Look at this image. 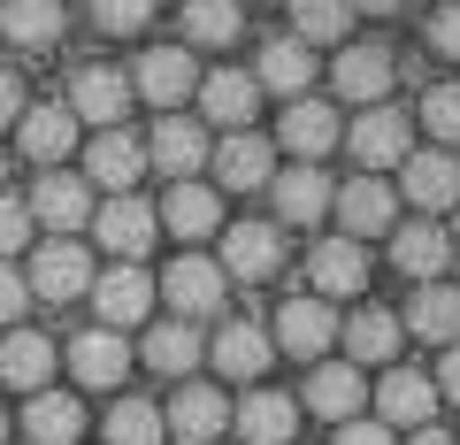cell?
<instances>
[{
    "instance_id": "6da1fadb",
    "label": "cell",
    "mask_w": 460,
    "mask_h": 445,
    "mask_svg": "<svg viewBox=\"0 0 460 445\" xmlns=\"http://www.w3.org/2000/svg\"><path fill=\"white\" fill-rule=\"evenodd\" d=\"M399 200L407 208H460V154L429 147V154H399Z\"/></svg>"
},
{
    "instance_id": "7a4b0ae2",
    "label": "cell",
    "mask_w": 460,
    "mask_h": 445,
    "mask_svg": "<svg viewBox=\"0 0 460 445\" xmlns=\"http://www.w3.org/2000/svg\"><path fill=\"white\" fill-rule=\"evenodd\" d=\"M199 93V69H192V54L184 47H146L138 54V69H131V100H154V108H184V100Z\"/></svg>"
},
{
    "instance_id": "3957f363",
    "label": "cell",
    "mask_w": 460,
    "mask_h": 445,
    "mask_svg": "<svg viewBox=\"0 0 460 445\" xmlns=\"http://www.w3.org/2000/svg\"><path fill=\"white\" fill-rule=\"evenodd\" d=\"M154 231H162V215H154L146 200H131V192H115L108 208H93V238H100V254H115V262H138V254L154 246Z\"/></svg>"
},
{
    "instance_id": "277c9868",
    "label": "cell",
    "mask_w": 460,
    "mask_h": 445,
    "mask_svg": "<svg viewBox=\"0 0 460 445\" xmlns=\"http://www.w3.org/2000/svg\"><path fill=\"white\" fill-rule=\"evenodd\" d=\"M330 208H338L345 238H384V231L399 223V192L376 177V169H361V177L345 184V192H330Z\"/></svg>"
},
{
    "instance_id": "5b68a950",
    "label": "cell",
    "mask_w": 460,
    "mask_h": 445,
    "mask_svg": "<svg viewBox=\"0 0 460 445\" xmlns=\"http://www.w3.org/2000/svg\"><path fill=\"white\" fill-rule=\"evenodd\" d=\"M223 423H230V392H215V384H184V392L169 399V414H162V438L215 445V438H223Z\"/></svg>"
},
{
    "instance_id": "8992f818",
    "label": "cell",
    "mask_w": 460,
    "mask_h": 445,
    "mask_svg": "<svg viewBox=\"0 0 460 445\" xmlns=\"http://www.w3.org/2000/svg\"><path fill=\"white\" fill-rule=\"evenodd\" d=\"M138 169H146V138H131L123 123H100L93 147H84V184H108V192H131Z\"/></svg>"
},
{
    "instance_id": "52a82bcc",
    "label": "cell",
    "mask_w": 460,
    "mask_h": 445,
    "mask_svg": "<svg viewBox=\"0 0 460 445\" xmlns=\"http://www.w3.org/2000/svg\"><path fill=\"white\" fill-rule=\"evenodd\" d=\"M277 269H284V231H277V223H230V231H223V277L269 284Z\"/></svg>"
},
{
    "instance_id": "ba28073f",
    "label": "cell",
    "mask_w": 460,
    "mask_h": 445,
    "mask_svg": "<svg viewBox=\"0 0 460 445\" xmlns=\"http://www.w3.org/2000/svg\"><path fill=\"white\" fill-rule=\"evenodd\" d=\"M69 116H77V123H93V131H100V123H123V116H131V69H77V77H69Z\"/></svg>"
},
{
    "instance_id": "9c48e42d",
    "label": "cell",
    "mask_w": 460,
    "mask_h": 445,
    "mask_svg": "<svg viewBox=\"0 0 460 445\" xmlns=\"http://www.w3.org/2000/svg\"><path fill=\"white\" fill-rule=\"evenodd\" d=\"M223 262H208V254H177V262H169V277L154 284V292H169V307L177 315H215L223 307Z\"/></svg>"
},
{
    "instance_id": "30bf717a",
    "label": "cell",
    "mask_w": 460,
    "mask_h": 445,
    "mask_svg": "<svg viewBox=\"0 0 460 445\" xmlns=\"http://www.w3.org/2000/svg\"><path fill=\"white\" fill-rule=\"evenodd\" d=\"M376 414H384V430H422L438 414V377H422V369H384Z\"/></svg>"
},
{
    "instance_id": "8fae6325",
    "label": "cell",
    "mask_w": 460,
    "mask_h": 445,
    "mask_svg": "<svg viewBox=\"0 0 460 445\" xmlns=\"http://www.w3.org/2000/svg\"><path fill=\"white\" fill-rule=\"evenodd\" d=\"M84 292H93V307H100V323H108V330L146 323V307H154V277H146V269H131V262L108 269V277H93Z\"/></svg>"
},
{
    "instance_id": "7c38bea8",
    "label": "cell",
    "mask_w": 460,
    "mask_h": 445,
    "mask_svg": "<svg viewBox=\"0 0 460 445\" xmlns=\"http://www.w3.org/2000/svg\"><path fill=\"white\" fill-rule=\"evenodd\" d=\"M330 338H338L330 299H284V307H277V346L292 353V361H323Z\"/></svg>"
},
{
    "instance_id": "4fadbf2b",
    "label": "cell",
    "mask_w": 460,
    "mask_h": 445,
    "mask_svg": "<svg viewBox=\"0 0 460 445\" xmlns=\"http://www.w3.org/2000/svg\"><path fill=\"white\" fill-rule=\"evenodd\" d=\"M23 208H31V223H47L54 238H69L77 223H93V184H84V177H62V169H47V177H39V192L23 200Z\"/></svg>"
},
{
    "instance_id": "5bb4252c",
    "label": "cell",
    "mask_w": 460,
    "mask_h": 445,
    "mask_svg": "<svg viewBox=\"0 0 460 445\" xmlns=\"http://www.w3.org/2000/svg\"><path fill=\"white\" fill-rule=\"evenodd\" d=\"M407 116H399L392 100H376V108H361V116H353V138H345V147H353V162L361 169H392L399 154H407Z\"/></svg>"
},
{
    "instance_id": "9a60e30c",
    "label": "cell",
    "mask_w": 460,
    "mask_h": 445,
    "mask_svg": "<svg viewBox=\"0 0 460 445\" xmlns=\"http://www.w3.org/2000/svg\"><path fill=\"white\" fill-rule=\"evenodd\" d=\"M307 277H314V299H353L368 284V254H361V238H323V246L307 254Z\"/></svg>"
},
{
    "instance_id": "2e32d148",
    "label": "cell",
    "mask_w": 460,
    "mask_h": 445,
    "mask_svg": "<svg viewBox=\"0 0 460 445\" xmlns=\"http://www.w3.org/2000/svg\"><path fill=\"white\" fill-rule=\"evenodd\" d=\"M23 284H31L39 299H77L84 284H93V254H84L77 238H54V246L31 254V277Z\"/></svg>"
},
{
    "instance_id": "e0dca14e",
    "label": "cell",
    "mask_w": 460,
    "mask_h": 445,
    "mask_svg": "<svg viewBox=\"0 0 460 445\" xmlns=\"http://www.w3.org/2000/svg\"><path fill=\"white\" fill-rule=\"evenodd\" d=\"M277 147H292L299 162H323L330 147H338V108L330 100H284V123H277Z\"/></svg>"
},
{
    "instance_id": "ac0fdd59",
    "label": "cell",
    "mask_w": 460,
    "mask_h": 445,
    "mask_svg": "<svg viewBox=\"0 0 460 445\" xmlns=\"http://www.w3.org/2000/svg\"><path fill=\"white\" fill-rule=\"evenodd\" d=\"M16 138H23V154H31L39 169H54L69 147H77V116H69V100H47V108H31V100H23Z\"/></svg>"
},
{
    "instance_id": "d6986e66",
    "label": "cell",
    "mask_w": 460,
    "mask_h": 445,
    "mask_svg": "<svg viewBox=\"0 0 460 445\" xmlns=\"http://www.w3.org/2000/svg\"><path fill=\"white\" fill-rule=\"evenodd\" d=\"M69 369H77L84 392H108V384H123V369H131V346H123V330H84L77 346H69Z\"/></svg>"
},
{
    "instance_id": "ffe728a7",
    "label": "cell",
    "mask_w": 460,
    "mask_h": 445,
    "mask_svg": "<svg viewBox=\"0 0 460 445\" xmlns=\"http://www.w3.org/2000/svg\"><path fill=\"white\" fill-rule=\"evenodd\" d=\"M330 85H338L353 108H376V100H392V54L384 47H345L338 69H330Z\"/></svg>"
},
{
    "instance_id": "44dd1931",
    "label": "cell",
    "mask_w": 460,
    "mask_h": 445,
    "mask_svg": "<svg viewBox=\"0 0 460 445\" xmlns=\"http://www.w3.org/2000/svg\"><path fill=\"white\" fill-rule=\"evenodd\" d=\"M215 177H223V192H253V184L277 177V147L253 131H230L223 147H215Z\"/></svg>"
},
{
    "instance_id": "7402d4cb",
    "label": "cell",
    "mask_w": 460,
    "mask_h": 445,
    "mask_svg": "<svg viewBox=\"0 0 460 445\" xmlns=\"http://www.w3.org/2000/svg\"><path fill=\"white\" fill-rule=\"evenodd\" d=\"M361 399H368L361 361H314V377H307V407H314V414L353 423V414H361Z\"/></svg>"
},
{
    "instance_id": "603a6c76",
    "label": "cell",
    "mask_w": 460,
    "mask_h": 445,
    "mask_svg": "<svg viewBox=\"0 0 460 445\" xmlns=\"http://www.w3.org/2000/svg\"><path fill=\"white\" fill-rule=\"evenodd\" d=\"M199 108H208L223 131H246L253 108H261V85H253V69H215V77H199Z\"/></svg>"
},
{
    "instance_id": "cb8c5ba5",
    "label": "cell",
    "mask_w": 460,
    "mask_h": 445,
    "mask_svg": "<svg viewBox=\"0 0 460 445\" xmlns=\"http://www.w3.org/2000/svg\"><path fill=\"white\" fill-rule=\"evenodd\" d=\"M269 200H277V223H292V231L299 223H323L330 215V177L314 162H299V169H284V177L269 184Z\"/></svg>"
},
{
    "instance_id": "d4e9b609",
    "label": "cell",
    "mask_w": 460,
    "mask_h": 445,
    "mask_svg": "<svg viewBox=\"0 0 460 445\" xmlns=\"http://www.w3.org/2000/svg\"><path fill=\"white\" fill-rule=\"evenodd\" d=\"M146 162L169 169V177H192V169L208 162V131H199V123H184L177 108H169V116L154 123V138H146Z\"/></svg>"
},
{
    "instance_id": "484cf974",
    "label": "cell",
    "mask_w": 460,
    "mask_h": 445,
    "mask_svg": "<svg viewBox=\"0 0 460 445\" xmlns=\"http://www.w3.org/2000/svg\"><path fill=\"white\" fill-rule=\"evenodd\" d=\"M392 262L407 269L414 284L445 277V262H453V238L438 231V223H392Z\"/></svg>"
},
{
    "instance_id": "4316f807",
    "label": "cell",
    "mask_w": 460,
    "mask_h": 445,
    "mask_svg": "<svg viewBox=\"0 0 460 445\" xmlns=\"http://www.w3.org/2000/svg\"><path fill=\"white\" fill-rule=\"evenodd\" d=\"M399 323H407L414 338H429V346H453V338H460V292H453V284H438V277L414 284V307L399 315Z\"/></svg>"
},
{
    "instance_id": "83f0119b",
    "label": "cell",
    "mask_w": 460,
    "mask_h": 445,
    "mask_svg": "<svg viewBox=\"0 0 460 445\" xmlns=\"http://www.w3.org/2000/svg\"><path fill=\"white\" fill-rule=\"evenodd\" d=\"M338 338H345V361H392L399 338H407V323H399L392 307H361L353 323H338Z\"/></svg>"
},
{
    "instance_id": "f1b7e54d",
    "label": "cell",
    "mask_w": 460,
    "mask_h": 445,
    "mask_svg": "<svg viewBox=\"0 0 460 445\" xmlns=\"http://www.w3.org/2000/svg\"><path fill=\"white\" fill-rule=\"evenodd\" d=\"M292 430H299L292 392H246V407H238V438L246 445H292Z\"/></svg>"
},
{
    "instance_id": "f546056e",
    "label": "cell",
    "mask_w": 460,
    "mask_h": 445,
    "mask_svg": "<svg viewBox=\"0 0 460 445\" xmlns=\"http://www.w3.org/2000/svg\"><path fill=\"white\" fill-rule=\"evenodd\" d=\"M23 430H31V445H77L84 438V407L69 392H47V384H39L31 407H23Z\"/></svg>"
},
{
    "instance_id": "4dcf8cb0",
    "label": "cell",
    "mask_w": 460,
    "mask_h": 445,
    "mask_svg": "<svg viewBox=\"0 0 460 445\" xmlns=\"http://www.w3.org/2000/svg\"><path fill=\"white\" fill-rule=\"evenodd\" d=\"M253 85H277L284 100H299V93L314 85V54H307V39H269L261 62H253Z\"/></svg>"
},
{
    "instance_id": "1f68e13d",
    "label": "cell",
    "mask_w": 460,
    "mask_h": 445,
    "mask_svg": "<svg viewBox=\"0 0 460 445\" xmlns=\"http://www.w3.org/2000/svg\"><path fill=\"white\" fill-rule=\"evenodd\" d=\"M0 377L16 384V392H39L54 377V346L47 330H8V346H0Z\"/></svg>"
},
{
    "instance_id": "d6a6232c",
    "label": "cell",
    "mask_w": 460,
    "mask_h": 445,
    "mask_svg": "<svg viewBox=\"0 0 460 445\" xmlns=\"http://www.w3.org/2000/svg\"><path fill=\"white\" fill-rule=\"evenodd\" d=\"M215 208H223V200H215L208 184L177 177V184H169V200H162V208H154V215H162V223H169V231H177V238H208V231H215Z\"/></svg>"
},
{
    "instance_id": "836d02e7",
    "label": "cell",
    "mask_w": 460,
    "mask_h": 445,
    "mask_svg": "<svg viewBox=\"0 0 460 445\" xmlns=\"http://www.w3.org/2000/svg\"><path fill=\"white\" fill-rule=\"evenodd\" d=\"M0 31L16 47H54L62 39V0H8L0 8Z\"/></svg>"
},
{
    "instance_id": "e575fe53",
    "label": "cell",
    "mask_w": 460,
    "mask_h": 445,
    "mask_svg": "<svg viewBox=\"0 0 460 445\" xmlns=\"http://www.w3.org/2000/svg\"><path fill=\"white\" fill-rule=\"evenodd\" d=\"M184 31H192V47H230L246 31V8L238 0H184Z\"/></svg>"
},
{
    "instance_id": "d590c367",
    "label": "cell",
    "mask_w": 460,
    "mask_h": 445,
    "mask_svg": "<svg viewBox=\"0 0 460 445\" xmlns=\"http://www.w3.org/2000/svg\"><path fill=\"white\" fill-rule=\"evenodd\" d=\"M215 369H223V377H261V369H269V338H261V330H253V323H230L223 330V338H215Z\"/></svg>"
},
{
    "instance_id": "8d00e7d4",
    "label": "cell",
    "mask_w": 460,
    "mask_h": 445,
    "mask_svg": "<svg viewBox=\"0 0 460 445\" xmlns=\"http://www.w3.org/2000/svg\"><path fill=\"white\" fill-rule=\"evenodd\" d=\"M345 23H353V8H345V0H292V39H307V47L345 39Z\"/></svg>"
},
{
    "instance_id": "74e56055",
    "label": "cell",
    "mask_w": 460,
    "mask_h": 445,
    "mask_svg": "<svg viewBox=\"0 0 460 445\" xmlns=\"http://www.w3.org/2000/svg\"><path fill=\"white\" fill-rule=\"evenodd\" d=\"M108 445H162V407L154 399H115L108 407Z\"/></svg>"
},
{
    "instance_id": "f35d334b",
    "label": "cell",
    "mask_w": 460,
    "mask_h": 445,
    "mask_svg": "<svg viewBox=\"0 0 460 445\" xmlns=\"http://www.w3.org/2000/svg\"><path fill=\"white\" fill-rule=\"evenodd\" d=\"M146 361L162 369V377H184V369L199 361V338L184 323H162V330H146Z\"/></svg>"
},
{
    "instance_id": "ab89813d",
    "label": "cell",
    "mask_w": 460,
    "mask_h": 445,
    "mask_svg": "<svg viewBox=\"0 0 460 445\" xmlns=\"http://www.w3.org/2000/svg\"><path fill=\"white\" fill-rule=\"evenodd\" d=\"M422 123L438 147H460V85H429L422 93Z\"/></svg>"
},
{
    "instance_id": "60d3db41",
    "label": "cell",
    "mask_w": 460,
    "mask_h": 445,
    "mask_svg": "<svg viewBox=\"0 0 460 445\" xmlns=\"http://www.w3.org/2000/svg\"><path fill=\"white\" fill-rule=\"evenodd\" d=\"M93 23H100V31H115V39H131V31H146V23H154V0H93Z\"/></svg>"
},
{
    "instance_id": "b9f144b4",
    "label": "cell",
    "mask_w": 460,
    "mask_h": 445,
    "mask_svg": "<svg viewBox=\"0 0 460 445\" xmlns=\"http://www.w3.org/2000/svg\"><path fill=\"white\" fill-rule=\"evenodd\" d=\"M429 47H438L445 62H460V0H445L438 16H429Z\"/></svg>"
},
{
    "instance_id": "7bdbcfd3",
    "label": "cell",
    "mask_w": 460,
    "mask_h": 445,
    "mask_svg": "<svg viewBox=\"0 0 460 445\" xmlns=\"http://www.w3.org/2000/svg\"><path fill=\"white\" fill-rule=\"evenodd\" d=\"M23 238H31V208H23V200H8V192H0V254H16Z\"/></svg>"
},
{
    "instance_id": "ee69618b",
    "label": "cell",
    "mask_w": 460,
    "mask_h": 445,
    "mask_svg": "<svg viewBox=\"0 0 460 445\" xmlns=\"http://www.w3.org/2000/svg\"><path fill=\"white\" fill-rule=\"evenodd\" d=\"M23 299H31V284H23L16 269H0V323H16V315H23Z\"/></svg>"
},
{
    "instance_id": "f6af8a7d",
    "label": "cell",
    "mask_w": 460,
    "mask_h": 445,
    "mask_svg": "<svg viewBox=\"0 0 460 445\" xmlns=\"http://www.w3.org/2000/svg\"><path fill=\"white\" fill-rule=\"evenodd\" d=\"M338 445H392L384 423H338Z\"/></svg>"
},
{
    "instance_id": "bcb514c9",
    "label": "cell",
    "mask_w": 460,
    "mask_h": 445,
    "mask_svg": "<svg viewBox=\"0 0 460 445\" xmlns=\"http://www.w3.org/2000/svg\"><path fill=\"white\" fill-rule=\"evenodd\" d=\"M16 116H23V77L0 69V123H16Z\"/></svg>"
},
{
    "instance_id": "7dc6e473",
    "label": "cell",
    "mask_w": 460,
    "mask_h": 445,
    "mask_svg": "<svg viewBox=\"0 0 460 445\" xmlns=\"http://www.w3.org/2000/svg\"><path fill=\"white\" fill-rule=\"evenodd\" d=\"M438 399H460V338L445 346V369H438Z\"/></svg>"
},
{
    "instance_id": "c3c4849f",
    "label": "cell",
    "mask_w": 460,
    "mask_h": 445,
    "mask_svg": "<svg viewBox=\"0 0 460 445\" xmlns=\"http://www.w3.org/2000/svg\"><path fill=\"white\" fill-rule=\"evenodd\" d=\"M414 445H460V438H445V430H429V423H422V430H414Z\"/></svg>"
},
{
    "instance_id": "681fc988",
    "label": "cell",
    "mask_w": 460,
    "mask_h": 445,
    "mask_svg": "<svg viewBox=\"0 0 460 445\" xmlns=\"http://www.w3.org/2000/svg\"><path fill=\"white\" fill-rule=\"evenodd\" d=\"M345 8H368V16H392L399 0H345Z\"/></svg>"
},
{
    "instance_id": "f907efd6",
    "label": "cell",
    "mask_w": 460,
    "mask_h": 445,
    "mask_svg": "<svg viewBox=\"0 0 460 445\" xmlns=\"http://www.w3.org/2000/svg\"><path fill=\"white\" fill-rule=\"evenodd\" d=\"M0 438H8V414H0Z\"/></svg>"
},
{
    "instance_id": "816d5d0a",
    "label": "cell",
    "mask_w": 460,
    "mask_h": 445,
    "mask_svg": "<svg viewBox=\"0 0 460 445\" xmlns=\"http://www.w3.org/2000/svg\"><path fill=\"white\" fill-rule=\"evenodd\" d=\"M0 169H8V147H0Z\"/></svg>"
},
{
    "instance_id": "f5cc1de1",
    "label": "cell",
    "mask_w": 460,
    "mask_h": 445,
    "mask_svg": "<svg viewBox=\"0 0 460 445\" xmlns=\"http://www.w3.org/2000/svg\"><path fill=\"white\" fill-rule=\"evenodd\" d=\"M453 246H460V223H453Z\"/></svg>"
}]
</instances>
